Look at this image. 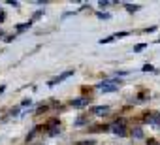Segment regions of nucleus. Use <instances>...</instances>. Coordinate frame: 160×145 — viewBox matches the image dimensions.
<instances>
[{
  "mask_svg": "<svg viewBox=\"0 0 160 145\" xmlns=\"http://www.w3.org/2000/svg\"><path fill=\"white\" fill-rule=\"evenodd\" d=\"M98 89L102 92H115V91H119V83L117 81H106V83H100Z\"/></svg>",
  "mask_w": 160,
  "mask_h": 145,
  "instance_id": "obj_1",
  "label": "nucleus"
},
{
  "mask_svg": "<svg viewBox=\"0 0 160 145\" xmlns=\"http://www.w3.org/2000/svg\"><path fill=\"white\" fill-rule=\"evenodd\" d=\"M70 75H74V70H70V72H66V74H62V75H59V77H55V79H51L49 81V87H55L56 83H60V81H64L66 77H70Z\"/></svg>",
  "mask_w": 160,
  "mask_h": 145,
  "instance_id": "obj_2",
  "label": "nucleus"
},
{
  "mask_svg": "<svg viewBox=\"0 0 160 145\" xmlns=\"http://www.w3.org/2000/svg\"><path fill=\"white\" fill-rule=\"evenodd\" d=\"M143 121L149 123V124H158L160 123V115H156V113H147V115L143 117Z\"/></svg>",
  "mask_w": 160,
  "mask_h": 145,
  "instance_id": "obj_3",
  "label": "nucleus"
},
{
  "mask_svg": "<svg viewBox=\"0 0 160 145\" xmlns=\"http://www.w3.org/2000/svg\"><path fill=\"white\" fill-rule=\"evenodd\" d=\"M111 130L115 132L117 136H125V134H126V130H125V124H122V123H115V124L111 126Z\"/></svg>",
  "mask_w": 160,
  "mask_h": 145,
  "instance_id": "obj_4",
  "label": "nucleus"
},
{
  "mask_svg": "<svg viewBox=\"0 0 160 145\" xmlns=\"http://www.w3.org/2000/svg\"><path fill=\"white\" fill-rule=\"evenodd\" d=\"M109 111V107L107 106H96V107H92V113L94 115H104V113Z\"/></svg>",
  "mask_w": 160,
  "mask_h": 145,
  "instance_id": "obj_5",
  "label": "nucleus"
},
{
  "mask_svg": "<svg viewBox=\"0 0 160 145\" xmlns=\"http://www.w3.org/2000/svg\"><path fill=\"white\" fill-rule=\"evenodd\" d=\"M87 104H89L87 98H77V100H72V106H74V107H85Z\"/></svg>",
  "mask_w": 160,
  "mask_h": 145,
  "instance_id": "obj_6",
  "label": "nucleus"
},
{
  "mask_svg": "<svg viewBox=\"0 0 160 145\" xmlns=\"http://www.w3.org/2000/svg\"><path fill=\"white\" fill-rule=\"evenodd\" d=\"M27 28H30V23H21V25L17 27L19 32H23V30H27Z\"/></svg>",
  "mask_w": 160,
  "mask_h": 145,
  "instance_id": "obj_7",
  "label": "nucleus"
},
{
  "mask_svg": "<svg viewBox=\"0 0 160 145\" xmlns=\"http://www.w3.org/2000/svg\"><path fill=\"white\" fill-rule=\"evenodd\" d=\"M126 9H128V12H138L139 6H136V4H134V6H132V4H126Z\"/></svg>",
  "mask_w": 160,
  "mask_h": 145,
  "instance_id": "obj_8",
  "label": "nucleus"
},
{
  "mask_svg": "<svg viewBox=\"0 0 160 145\" xmlns=\"http://www.w3.org/2000/svg\"><path fill=\"white\" fill-rule=\"evenodd\" d=\"M115 38L113 36H107V38H104V40H100V44H109V41H113Z\"/></svg>",
  "mask_w": 160,
  "mask_h": 145,
  "instance_id": "obj_9",
  "label": "nucleus"
},
{
  "mask_svg": "<svg viewBox=\"0 0 160 145\" xmlns=\"http://www.w3.org/2000/svg\"><path fill=\"white\" fill-rule=\"evenodd\" d=\"M145 47H147L145 44H139V45H136V47H134V51H143Z\"/></svg>",
  "mask_w": 160,
  "mask_h": 145,
  "instance_id": "obj_10",
  "label": "nucleus"
},
{
  "mask_svg": "<svg viewBox=\"0 0 160 145\" xmlns=\"http://www.w3.org/2000/svg\"><path fill=\"white\" fill-rule=\"evenodd\" d=\"M134 136H136V138H143V132L139 130V128H136V130H134Z\"/></svg>",
  "mask_w": 160,
  "mask_h": 145,
  "instance_id": "obj_11",
  "label": "nucleus"
},
{
  "mask_svg": "<svg viewBox=\"0 0 160 145\" xmlns=\"http://www.w3.org/2000/svg\"><path fill=\"white\" fill-rule=\"evenodd\" d=\"M143 72H154V68L151 64H145V66H143Z\"/></svg>",
  "mask_w": 160,
  "mask_h": 145,
  "instance_id": "obj_12",
  "label": "nucleus"
},
{
  "mask_svg": "<svg viewBox=\"0 0 160 145\" xmlns=\"http://www.w3.org/2000/svg\"><path fill=\"white\" fill-rule=\"evenodd\" d=\"M98 17H100V19H109V13H104V12H100V13H98Z\"/></svg>",
  "mask_w": 160,
  "mask_h": 145,
  "instance_id": "obj_13",
  "label": "nucleus"
},
{
  "mask_svg": "<svg viewBox=\"0 0 160 145\" xmlns=\"http://www.w3.org/2000/svg\"><path fill=\"white\" fill-rule=\"evenodd\" d=\"M30 104H32V100H30V98H27V100L23 102V106H30Z\"/></svg>",
  "mask_w": 160,
  "mask_h": 145,
  "instance_id": "obj_14",
  "label": "nucleus"
},
{
  "mask_svg": "<svg viewBox=\"0 0 160 145\" xmlns=\"http://www.w3.org/2000/svg\"><path fill=\"white\" fill-rule=\"evenodd\" d=\"M149 145H158V143L154 141V139H149Z\"/></svg>",
  "mask_w": 160,
  "mask_h": 145,
  "instance_id": "obj_15",
  "label": "nucleus"
},
{
  "mask_svg": "<svg viewBox=\"0 0 160 145\" xmlns=\"http://www.w3.org/2000/svg\"><path fill=\"white\" fill-rule=\"evenodd\" d=\"M0 21H4V12H0Z\"/></svg>",
  "mask_w": 160,
  "mask_h": 145,
  "instance_id": "obj_16",
  "label": "nucleus"
},
{
  "mask_svg": "<svg viewBox=\"0 0 160 145\" xmlns=\"http://www.w3.org/2000/svg\"><path fill=\"white\" fill-rule=\"evenodd\" d=\"M2 92H4V87H0V94H2Z\"/></svg>",
  "mask_w": 160,
  "mask_h": 145,
  "instance_id": "obj_17",
  "label": "nucleus"
}]
</instances>
